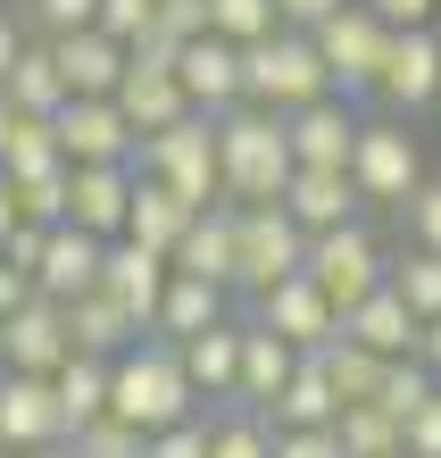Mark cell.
<instances>
[{
    "mask_svg": "<svg viewBox=\"0 0 441 458\" xmlns=\"http://www.w3.org/2000/svg\"><path fill=\"white\" fill-rule=\"evenodd\" d=\"M216 158H225V200L233 208H259V200H284L292 183V125L259 109V100H242V109L216 117Z\"/></svg>",
    "mask_w": 441,
    "mask_h": 458,
    "instance_id": "1",
    "label": "cell"
},
{
    "mask_svg": "<svg viewBox=\"0 0 441 458\" xmlns=\"http://www.w3.org/2000/svg\"><path fill=\"white\" fill-rule=\"evenodd\" d=\"M108 409L133 417L142 434H158V425H183L191 409H200V392H191V375H183V350H175L167 334H142L117 367H108Z\"/></svg>",
    "mask_w": 441,
    "mask_h": 458,
    "instance_id": "2",
    "label": "cell"
},
{
    "mask_svg": "<svg viewBox=\"0 0 441 458\" xmlns=\"http://www.w3.org/2000/svg\"><path fill=\"white\" fill-rule=\"evenodd\" d=\"M242 92H250L259 109L292 117V109H309V100L334 92V67H325V50H317L309 25H275V34L242 42Z\"/></svg>",
    "mask_w": 441,
    "mask_h": 458,
    "instance_id": "3",
    "label": "cell"
},
{
    "mask_svg": "<svg viewBox=\"0 0 441 458\" xmlns=\"http://www.w3.org/2000/svg\"><path fill=\"white\" fill-rule=\"evenodd\" d=\"M133 167L158 175V183H175L191 208H216V200H225V158H216V117H208V109L175 117L167 133H142Z\"/></svg>",
    "mask_w": 441,
    "mask_h": 458,
    "instance_id": "4",
    "label": "cell"
},
{
    "mask_svg": "<svg viewBox=\"0 0 441 458\" xmlns=\"http://www.w3.org/2000/svg\"><path fill=\"white\" fill-rule=\"evenodd\" d=\"M300 267H309V225H300L284 200L242 208V225H233V292L242 301L275 292L284 276H300Z\"/></svg>",
    "mask_w": 441,
    "mask_h": 458,
    "instance_id": "5",
    "label": "cell"
},
{
    "mask_svg": "<svg viewBox=\"0 0 441 458\" xmlns=\"http://www.w3.org/2000/svg\"><path fill=\"white\" fill-rule=\"evenodd\" d=\"M350 175H358V192H367V208H408V200H417V183H425V150H417V133H408V117L383 109V117L358 125Z\"/></svg>",
    "mask_w": 441,
    "mask_h": 458,
    "instance_id": "6",
    "label": "cell"
},
{
    "mask_svg": "<svg viewBox=\"0 0 441 458\" xmlns=\"http://www.w3.org/2000/svg\"><path fill=\"white\" fill-rule=\"evenodd\" d=\"M317 34V50H325V67H334V92H350V100H375V84H383V59H392V34L400 25H383L367 0H342L325 25H309Z\"/></svg>",
    "mask_w": 441,
    "mask_h": 458,
    "instance_id": "7",
    "label": "cell"
},
{
    "mask_svg": "<svg viewBox=\"0 0 441 458\" xmlns=\"http://www.w3.org/2000/svg\"><path fill=\"white\" fill-rule=\"evenodd\" d=\"M309 276L334 292V309L350 317L367 292L392 284V250L367 233V217H350V225H334V233H309Z\"/></svg>",
    "mask_w": 441,
    "mask_h": 458,
    "instance_id": "8",
    "label": "cell"
},
{
    "mask_svg": "<svg viewBox=\"0 0 441 458\" xmlns=\"http://www.w3.org/2000/svg\"><path fill=\"white\" fill-rule=\"evenodd\" d=\"M250 317H259V326H275L292 350H325V342L342 334V309H334V292H325V284L309 276V267H300V276H284L275 292H259V301H250Z\"/></svg>",
    "mask_w": 441,
    "mask_h": 458,
    "instance_id": "9",
    "label": "cell"
},
{
    "mask_svg": "<svg viewBox=\"0 0 441 458\" xmlns=\"http://www.w3.org/2000/svg\"><path fill=\"white\" fill-rule=\"evenodd\" d=\"M441 100V34L433 25H400L392 34V59H383V84H375V109L392 117H417Z\"/></svg>",
    "mask_w": 441,
    "mask_h": 458,
    "instance_id": "10",
    "label": "cell"
},
{
    "mask_svg": "<svg viewBox=\"0 0 441 458\" xmlns=\"http://www.w3.org/2000/svg\"><path fill=\"white\" fill-rule=\"evenodd\" d=\"M59 150H67V167H92V158H133L142 133H133V117L117 109V92H67Z\"/></svg>",
    "mask_w": 441,
    "mask_h": 458,
    "instance_id": "11",
    "label": "cell"
},
{
    "mask_svg": "<svg viewBox=\"0 0 441 458\" xmlns=\"http://www.w3.org/2000/svg\"><path fill=\"white\" fill-rule=\"evenodd\" d=\"M34 442H67V409H59V375H0V450H34Z\"/></svg>",
    "mask_w": 441,
    "mask_h": 458,
    "instance_id": "12",
    "label": "cell"
},
{
    "mask_svg": "<svg viewBox=\"0 0 441 458\" xmlns=\"http://www.w3.org/2000/svg\"><path fill=\"white\" fill-rule=\"evenodd\" d=\"M167 284H175V259H167V250H150V242H133V233L108 242L100 292H117V301L133 309V326H142V334H158V301H167Z\"/></svg>",
    "mask_w": 441,
    "mask_h": 458,
    "instance_id": "13",
    "label": "cell"
},
{
    "mask_svg": "<svg viewBox=\"0 0 441 458\" xmlns=\"http://www.w3.org/2000/svg\"><path fill=\"white\" fill-rule=\"evenodd\" d=\"M0 342H9V367L25 375H59L75 359V334H67V301H50V292H34L25 309L0 317Z\"/></svg>",
    "mask_w": 441,
    "mask_h": 458,
    "instance_id": "14",
    "label": "cell"
},
{
    "mask_svg": "<svg viewBox=\"0 0 441 458\" xmlns=\"http://www.w3.org/2000/svg\"><path fill=\"white\" fill-rule=\"evenodd\" d=\"M175 75H183V92H191V109H208V117H225V109H242V42L233 34H191L183 42V59H175Z\"/></svg>",
    "mask_w": 441,
    "mask_h": 458,
    "instance_id": "15",
    "label": "cell"
},
{
    "mask_svg": "<svg viewBox=\"0 0 441 458\" xmlns=\"http://www.w3.org/2000/svg\"><path fill=\"white\" fill-rule=\"evenodd\" d=\"M100 267H108V242L84 233L75 217H59V225H50V242H42L34 292H50V301H84V292H100Z\"/></svg>",
    "mask_w": 441,
    "mask_h": 458,
    "instance_id": "16",
    "label": "cell"
},
{
    "mask_svg": "<svg viewBox=\"0 0 441 458\" xmlns=\"http://www.w3.org/2000/svg\"><path fill=\"white\" fill-rule=\"evenodd\" d=\"M133 158H92V167H75V192H67V217L84 225V233H100V242H117L125 233V217H133Z\"/></svg>",
    "mask_w": 441,
    "mask_h": 458,
    "instance_id": "17",
    "label": "cell"
},
{
    "mask_svg": "<svg viewBox=\"0 0 441 458\" xmlns=\"http://www.w3.org/2000/svg\"><path fill=\"white\" fill-rule=\"evenodd\" d=\"M284 125H292V158H300V167H350L367 117H358L350 92H325V100H309V109H292Z\"/></svg>",
    "mask_w": 441,
    "mask_h": 458,
    "instance_id": "18",
    "label": "cell"
},
{
    "mask_svg": "<svg viewBox=\"0 0 441 458\" xmlns=\"http://www.w3.org/2000/svg\"><path fill=\"white\" fill-rule=\"evenodd\" d=\"M284 208H292L309 233H334V225H350L358 208H367V192H358V175H350V167H292Z\"/></svg>",
    "mask_w": 441,
    "mask_h": 458,
    "instance_id": "19",
    "label": "cell"
},
{
    "mask_svg": "<svg viewBox=\"0 0 441 458\" xmlns=\"http://www.w3.org/2000/svg\"><path fill=\"white\" fill-rule=\"evenodd\" d=\"M50 50H59L67 92H117V84H125V67H133V42H117L108 25H84V34H50Z\"/></svg>",
    "mask_w": 441,
    "mask_h": 458,
    "instance_id": "20",
    "label": "cell"
},
{
    "mask_svg": "<svg viewBox=\"0 0 441 458\" xmlns=\"http://www.w3.org/2000/svg\"><path fill=\"white\" fill-rule=\"evenodd\" d=\"M300 359H309V350H292L275 326L242 317V392H233V400H250V409H275V400H284V384L300 375Z\"/></svg>",
    "mask_w": 441,
    "mask_h": 458,
    "instance_id": "21",
    "label": "cell"
},
{
    "mask_svg": "<svg viewBox=\"0 0 441 458\" xmlns=\"http://www.w3.org/2000/svg\"><path fill=\"white\" fill-rule=\"evenodd\" d=\"M175 350H183V375H191V392H200V409H216V400L242 392V317H225V326L191 334Z\"/></svg>",
    "mask_w": 441,
    "mask_h": 458,
    "instance_id": "22",
    "label": "cell"
},
{
    "mask_svg": "<svg viewBox=\"0 0 441 458\" xmlns=\"http://www.w3.org/2000/svg\"><path fill=\"white\" fill-rule=\"evenodd\" d=\"M117 109L133 117V133H167L175 117H191V92H183L175 67H142V59H133L125 84H117Z\"/></svg>",
    "mask_w": 441,
    "mask_h": 458,
    "instance_id": "23",
    "label": "cell"
},
{
    "mask_svg": "<svg viewBox=\"0 0 441 458\" xmlns=\"http://www.w3.org/2000/svg\"><path fill=\"white\" fill-rule=\"evenodd\" d=\"M342 334H358L367 350H383V359H408V350L425 342V317L408 309L392 284H383V292H367V301H358V309L342 317Z\"/></svg>",
    "mask_w": 441,
    "mask_h": 458,
    "instance_id": "24",
    "label": "cell"
},
{
    "mask_svg": "<svg viewBox=\"0 0 441 458\" xmlns=\"http://www.w3.org/2000/svg\"><path fill=\"white\" fill-rule=\"evenodd\" d=\"M225 317H233V284H208V276H183V267H175L167 301H158V334H167V342H191V334L225 326Z\"/></svg>",
    "mask_w": 441,
    "mask_h": 458,
    "instance_id": "25",
    "label": "cell"
},
{
    "mask_svg": "<svg viewBox=\"0 0 441 458\" xmlns=\"http://www.w3.org/2000/svg\"><path fill=\"white\" fill-rule=\"evenodd\" d=\"M233 225H242L233 200L200 208V217L183 225V242H175V267L183 276H208V284H233Z\"/></svg>",
    "mask_w": 441,
    "mask_h": 458,
    "instance_id": "26",
    "label": "cell"
},
{
    "mask_svg": "<svg viewBox=\"0 0 441 458\" xmlns=\"http://www.w3.org/2000/svg\"><path fill=\"white\" fill-rule=\"evenodd\" d=\"M67 334H75V350H92V359H125V350L142 342V326H133V309L117 301V292L67 301Z\"/></svg>",
    "mask_w": 441,
    "mask_h": 458,
    "instance_id": "27",
    "label": "cell"
},
{
    "mask_svg": "<svg viewBox=\"0 0 441 458\" xmlns=\"http://www.w3.org/2000/svg\"><path fill=\"white\" fill-rule=\"evenodd\" d=\"M200 217L175 183H158V175H133V217H125V233L133 242H150V250H167L175 259V242H183V225Z\"/></svg>",
    "mask_w": 441,
    "mask_h": 458,
    "instance_id": "28",
    "label": "cell"
},
{
    "mask_svg": "<svg viewBox=\"0 0 441 458\" xmlns=\"http://www.w3.org/2000/svg\"><path fill=\"white\" fill-rule=\"evenodd\" d=\"M17 100V109H34V117H59L67 109V75H59V50H50V34H34L17 50V67H9V84H0Z\"/></svg>",
    "mask_w": 441,
    "mask_h": 458,
    "instance_id": "29",
    "label": "cell"
},
{
    "mask_svg": "<svg viewBox=\"0 0 441 458\" xmlns=\"http://www.w3.org/2000/svg\"><path fill=\"white\" fill-rule=\"evenodd\" d=\"M208 458H275V417L250 400H216L208 409Z\"/></svg>",
    "mask_w": 441,
    "mask_h": 458,
    "instance_id": "30",
    "label": "cell"
},
{
    "mask_svg": "<svg viewBox=\"0 0 441 458\" xmlns=\"http://www.w3.org/2000/svg\"><path fill=\"white\" fill-rule=\"evenodd\" d=\"M267 417H275V425H334V417H342V392H334V375H325L317 350L300 359V375L284 384V400H275Z\"/></svg>",
    "mask_w": 441,
    "mask_h": 458,
    "instance_id": "31",
    "label": "cell"
},
{
    "mask_svg": "<svg viewBox=\"0 0 441 458\" xmlns=\"http://www.w3.org/2000/svg\"><path fill=\"white\" fill-rule=\"evenodd\" d=\"M317 359H325V375H334L342 409H350V400H375V392H383V375H392V359H383V350H367L358 334H334Z\"/></svg>",
    "mask_w": 441,
    "mask_h": 458,
    "instance_id": "32",
    "label": "cell"
},
{
    "mask_svg": "<svg viewBox=\"0 0 441 458\" xmlns=\"http://www.w3.org/2000/svg\"><path fill=\"white\" fill-rule=\"evenodd\" d=\"M334 434H342L350 458H400L408 450V425L383 409V400H350V409L334 417Z\"/></svg>",
    "mask_w": 441,
    "mask_h": 458,
    "instance_id": "33",
    "label": "cell"
},
{
    "mask_svg": "<svg viewBox=\"0 0 441 458\" xmlns=\"http://www.w3.org/2000/svg\"><path fill=\"white\" fill-rule=\"evenodd\" d=\"M108 367L117 359H92V350H75V359L59 367V409H67V434L75 425H92L108 409Z\"/></svg>",
    "mask_w": 441,
    "mask_h": 458,
    "instance_id": "34",
    "label": "cell"
},
{
    "mask_svg": "<svg viewBox=\"0 0 441 458\" xmlns=\"http://www.w3.org/2000/svg\"><path fill=\"white\" fill-rule=\"evenodd\" d=\"M67 442H75V458H150V434L133 417H117V409H100L92 425H75Z\"/></svg>",
    "mask_w": 441,
    "mask_h": 458,
    "instance_id": "35",
    "label": "cell"
},
{
    "mask_svg": "<svg viewBox=\"0 0 441 458\" xmlns=\"http://www.w3.org/2000/svg\"><path fill=\"white\" fill-rule=\"evenodd\" d=\"M392 292L417 317H441V250H425V242H408V250L392 259Z\"/></svg>",
    "mask_w": 441,
    "mask_h": 458,
    "instance_id": "36",
    "label": "cell"
},
{
    "mask_svg": "<svg viewBox=\"0 0 441 458\" xmlns=\"http://www.w3.org/2000/svg\"><path fill=\"white\" fill-rule=\"evenodd\" d=\"M17 183V208L34 225H59L67 217V192H75V167H42V175H9Z\"/></svg>",
    "mask_w": 441,
    "mask_h": 458,
    "instance_id": "37",
    "label": "cell"
},
{
    "mask_svg": "<svg viewBox=\"0 0 441 458\" xmlns=\"http://www.w3.org/2000/svg\"><path fill=\"white\" fill-rule=\"evenodd\" d=\"M208 25L233 34V42H259V34L284 25V9H275V0H208Z\"/></svg>",
    "mask_w": 441,
    "mask_h": 458,
    "instance_id": "38",
    "label": "cell"
},
{
    "mask_svg": "<svg viewBox=\"0 0 441 458\" xmlns=\"http://www.w3.org/2000/svg\"><path fill=\"white\" fill-rule=\"evenodd\" d=\"M17 17L34 34H84V25H100V0H17Z\"/></svg>",
    "mask_w": 441,
    "mask_h": 458,
    "instance_id": "39",
    "label": "cell"
},
{
    "mask_svg": "<svg viewBox=\"0 0 441 458\" xmlns=\"http://www.w3.org/2000/svg\"><path fill=\"white\" fill-rule=\"evenodd\" d=\"M275 458H350L334 425H275Z\"/></svg>",
    "mask_w": 441,
    "mask_h": 458,
    "instance_id": "40",
    "label": "cell"
},
{
    "mask_svg": "<svg viewBox=\"0 0 441 458\" xmlns=\"http://www.w3.org/2000/svg\"><path fill=\"white\" fill-rule=\"evenodd\" d=\"M150 458H208V409H191L183 425H158V434H150Z\"/></svg>",
    "mask_w": 441,
    "mask_h": 458,
    "instance_id": "41",
    "label": "cell"
},
{
    "mask_svg": "<svg viewBox=\"0 0 441 458\" xmlns=\"http://www.w3.org/2000/svg\"><path fill=\"white\" fill-rule=\"evenodd\" d=\"M400 225H408V242L441 250V175H425V183H417V200L400 208Z\"/></svg>",
    "mask_w": 441,
    "mask_h": 458,
    "instance_id": "42",
    "label": "cell"
},
{
    "mask_svg": "<svg viewBox=\"0 0 441 458\" xmlns=\"http://www.w3.org/2000/svg\"><path fill=\"white\" fill-rule=\"evenodd\" d=\"M100 25H108L117 42H142L150 25H158V0H100Z\"/></svg>",
    "mask_w": 441,
    "mask_h": 458,
    "instance_id": "43",
    "label": "cell"
},
{
    "mask_svg": "<svg viewBox=\"0 0 441 458\" xmlns=\"http://www.w3.org/2000/svg\"><path fill=\"white\" fill-rule=\"evenodd\" d=\"M408 458H441V392L408 417Z\"/></svg>",
    "mask_w": 441,
    "mask_h": 458,
    "instance_id": "44",
    "label": "cell"
},
{
    "mask_svg": "<svg viewBox=\"0 0 441 458\" xmlns=\"http://www.w3.org/2000/svg\"><path fill=\"white\" fill-rule=\"evenodd\" d=\"M158 25H167L175 42H191V34H208V0H158Z\"/></svg>",
    "mask_w": 441,
    "mask_h": 458,
    "instance_id": "45",
    "label": "cell"
},
{
    "mask_svg": "<svg viewBox=\"0 0 441 458\" xmlns=\"http://www.w3.org/2000/svg\"><path fill=\"white\" fill-rule=\"evenodd\" d=\"M25 301H34V267H17L9 250H0V317H9V309H25Z\"/></svg>",
    "mask_w": 441,
    "mask_h": 458,
    "instance_id": "46",
    "label": "cell"
},
{
    "mask_svg": "<svg viewBox=\"0 0 441 458\" xmlns=\"http://www.w3.org/2000/svg\"><path fill=\"white\" fill-rule=\"evenodd\" d=\"M367 9H375L383 25H433V9H441V0H367Z\"/></svg>",
    "mask_w": 441,
    "mask_h": 458,
    "instance_id": "47",
    "label": "cell"
},
{
    "mask_svg": "<svg viewBox=\"0 0 441 458\" xmlns=\"http://www.w3.org/2000/svg\"><path fill=\"white\" fill-rule=\"evenodd\" d=\"M25 42H34V25L0 9V84H9V67H17V50H25Z\"/></svg>",
    "mask_w": 441,
    "mask_h": 458,
    "instance_id": "48",
    "label": "cell"
},
{
    "mask_svg": "<svg viewBox=\"0 0 441 458\" xmlns=\"http://www.w3.org/2000/svg\"><path fill=\"white\" fill-rule=\"evenodd\" d=\"M42 242H50V225H34V217H25V225L9 233V259H17V267H42Z\"/></svg>",
    "mask_w": 441,
    "mask_h": 458,
    "instance_id": "49",
    "label": "cell"
},
{
    "mask_svg": "<svg viewBox=\"0 0 441 458\" xmlns=\"http://www.w3.org/2000/svg\"><path fill=\"white\" fill-rule=\"evenodd\" d=\"M275 9H284V25H325L342 0H275Z\"/></svg>",
    "mask_w": 441,
    "mask_h": 458,
    "instance_id": "50",
    "label": "cell"
},
{
    "mask_svg": "<svg viewBox=\"0 0 441 458\" xmlns=\"http://www.w3.org/2000/svg\"><path fill=\"white\" fill-rule=\"evenodd\" d=\"M25 225V208H17V183H9V167H0V250H9V233Z\"/></svg>",
    "mask_w": 441,
    "mask_h": 458,
    "instance_id": "51",
    "label": "cell"
},
{
    "mask_svg": "<svg viewBox=\"0 0 441 458\" xmlns=\"http://www.w3.org/2000/svg\"><path fill=\"white\" fill-rule=\"evenodd\" d=\"M417 359H425V367L441 375V317H425V342H417Z\"/></svg>",
    "mask_w": 441,
    "mask_h": 458,
    "instance_id": "52",
    "label": "cell"
},
{
    "mask_svg": "<svg viewBox=\"0 0 441 458\" xmlns=\"http://www.w3.org/2000/svg\"><path fill=\"white\" fill-rule=\"evenodd\" d=\"M0 458H75V442H34V450H0Z\"/></svg>",
    "mask_w": 441,
    "mask_h": 458,
    "instance_id": "53",
    "label": "cell"
},
{
    "mask_svg": "<svg viewBox=\"0 0 441 458\" xmlns=\"http://www.w3.org/2000/svg\"><path fill=\"white\" fill-rule=\"evenodd\" d=\"M9 125H17V100L0 92V158H9Z\"/></svg>",
    "mask_w": 441,
    "mask_h": 458,
    "instance_id": "54",
    "label": "cell"
},
{
    "mask_svg": "<svg viewBox=\"0 0 441 458\" xmlns=\"http://www.w3.org/2000/svg\"><path fill=\"white\" fill-rule=\"evenodd\" d=\"M0 375H9V342H0Z\"/></svg>",
    "mask_w": 441,
    "mask_h": 458,
    "instance_id": "55",
    "label": "cell"
},
{
    "mask_svg": "<svg viewBox=\"0 0 441 458\" xmlns=\"http://www.w3.org/2000/svg\"><path fill=\"white\" fill-rule=\"evenodd\" d=\"M400 458H408V450H400Z\"/></svg>",
    "mask_w": 441,
    "mask_h": 458,
    "instance_id": "56",
    "label": "cell"
}]
</instances>
